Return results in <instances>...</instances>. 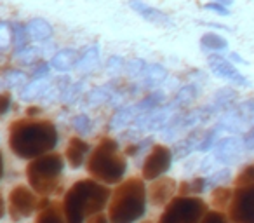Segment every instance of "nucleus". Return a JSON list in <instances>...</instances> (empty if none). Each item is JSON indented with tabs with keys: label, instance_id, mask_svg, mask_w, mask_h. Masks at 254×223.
Masks as SVG:
<instances>
[{
	"label": "nucleus",
	"instance_id": "obj_1",
	"mask_svg": "<svg viewBox=\"0 0 254 223\" xmlns=\"http://www.w3.org/2000/svg\"><path fill=\"white\" fill-rule=\"evenodd\" d=\"M60 143V133L53 121L25 117L11 122L7 133L9 150L21 160H32L54 152Z\"/></svg>",
	"mask_w": 254,
	"mask_h": 223
},
{
	"label": "nucleus",
	"instance_id": "obj_2",
	"mask_svg": "<svg viewBox=\"0 0 254 223\" xmlns=\"http://www.w3.org/2000/svg\"><path fill=\"white\" fill-rule=\"evenodd\" d=\"M110 190L108 185L96 181L94 178H80L66 192L61 201L66 223H85L91 216L105 211L108 206Z\"/></svg>",
	"mask_w": 254,
	"mask_h": 223
},
{
	"label": "nucleus",
	"instance_id": "obj_3",
	"mask_svg": "<svg viewBox=\"0 0 254 223\" xmlns=\"http://www.w3.org/2000/svg\"><path fill=\"white\" fill-rule=\"evenodd\" d=\"M146 204L148 195L145 180L139 176L124 178L110 195L106 215L110 223H138L146 215Z\"/></svg>",
	"mask_w": 254,
	"mask_h": 223
},
{
	"label": "nucleus",
	"instance_id": "obj_4",
	"mask_svg": "<svg viewBox=\"0 0 254 223\" xmlns=\"http://www.w3.org/2000/svg\"><path fill=\"white\" fill-rule=\"evenodd\" d=\"M89 176L103 185H117L126 178L127 157L120 150V145L115 138L105 136L98 142V145L91 150L89 159L85 162Z\"/></svg>",
	"mask_w": 254,
	"mask_h": 223
},
{
	"label": "nucleus",
	"instance_id": "obj_5",
	"mask_svg": "<svg viewBox=\"0 0 254 223\" xmlns=\"http://www.w3.org/2000/svg\"><path fill=\"white\" fill-rule=\"evenodd\" d=\"M64 157L58 152H49L26 164V181L28 187L40 197H53L61 187L64 171Z\"/></svg>",
	"mask_w": 254,
	"mask_h": 223
},
{
	"label": "nucleus",
	"instance_id": "obj_6",
	"mask_svg": "<svg viewBox=\"0 0 254 223\" xmlns=\"http://www.w3.org/2000/svg\"><path fill=\"white\" fill-rule=\"evenodd\" d=\"M207 211V202L198 195H174L164 206L157 223H200Z\"/></svg>",
	"mask_w": 254,
	"mask_h": 223
},
{
	"label": "nucleus",
	"instance_id": "obj_7",
	"mask_svg": "<svg viewBox=\"0 0 254 223\" xmlns=\"http://www.w3.org/2000/svg\"><path fill=\"white\" fill-rule=\"evenodd\" d=\"M40 195H37L28 185H16L7 197V215L12 223L26 220L37 213L40 206Z\"/></svg>",
	"mask_w": 254,
	"mask_h": 223
},
{
	"label": "nucleus",
	"instance_id": "obj_8",
	"mask_svg": "<svg viewBox=\"0 0 254 223\" xmlns=\"http://www.w3.org/2000/svg\"><path fill=\"white\" fill-rule=\"evenodd\" d=\"M173 159L174 153L169 147L162 145V143H153L148 149L145 160H143L141 178L145 181H153L157 178L164 176L173 166Z\"/></svg>",
	"mask_w": 254,
	"mask_h": 223
},
{
	"label": "nucleus",
	"instance_id": "obj_9",
	"mask_svg": "<svg viewBox=\"0 0 254 223\" xmlns=\"http://www.w3.org/2000/svg\"><path fill=\"white\" fill-rule=\"evenodd\" d=\"M226 216L230 223H254V183L233 188Z\"/></svg>",
	"mask_w": 254,
	"mask_h": 223
},
{
	"label": "nucleus",
	"instance_id": "obj_10",
	"mask_svg": "<svg viewBox=\"0 0 254 223\" xmlns=\"http://www.w3.org/2000/svg\"><path fill=\"white\" fill-rule=\"evenodd\" d=\"M207 65L211 68V72L216 77L223 78V80H228L230 84L239 85V87H249L251 82L249 78L244 74H240V70L221 53H209L207 56Z\"/></svg>",
	"mask_w": 254,
	"mask_h": 223
},
{
	"label": "nucleus",
	"instance_id": "obj_11",
	"mask_svg": "<svg viewBox=\"0 0 254 223\" xmlns=\"http://www.w3.org/2000/svg\"><path fill=\"white\" fill-rule=\"evenodd\" d=\"M242 150H244V142L239 140V136L235 135L219 136L216 145L212 147V157H214L219 166L228 167L240 159Z\"/></svg>",
	"mask_w": 254,
	"mask_h": 223
},
{
	"label": "nucleus",
	"instance_id": "obj_12",
	"mask_svg": "<svg viewBox=\"0 0 254 223\" xmlns=\"http://www.w3.org/2000/svg\"><path fill=\"white\" fill-rule=\"evenodd\" d=\"M148 202L155 208H164L174 195H178V181L169 176H160L146 187Z\"/></svg>",
	"mask_w": 254,
	"mask_h": 223
},
{
	"label": "nucleus",
	"instance_id": "obj_13",
	"mask_svg": "<svg viewBox=\"0 0 254 223\" xmlns=\"http://www.w3.org/2000/svg\"><path fill=\"white\" fill-rule=\"evenodd\" d=\"M89 153H91V147L80 136H71L68 140L66 150H64V160L66 164L71 167V169H80V167L85 166L89 159Z\"/></svg>",
	"mask_w": 254,
	"mask_h": 223
},
{
	"label": "nucleus",
	"instance_id": "obj_14",
	"mask_svg": "<svg viewBox=\"0 0 254 223\" xmlns=\"http://www.w3.org/2000/svg\"><path fill=\"white\" fill-rule=\"evenodd\" d=\"M33 223H66L63 204L60 201H51V197H42Z\"/></svg>",
	"mask_w": 254,
	"mask_h": 223
},
{
	"label": "nucleus",
	"instance_id": "obj_15",
	"mask_svg": "<svg viewBox=\"0 0 254 223\" xmlns=\"http://www.w3.org/2000/svg\"><path fill=\"white\" fill-rule=\"evenodd\" d=\"M129 7H131L136 14L141 16V18L145 19V21H148V23L160 25V26L171 25L169 14H166V12L160 11V9L153 7V5L146 4L145 0H129Z\"/></svg>",
	"mask_w": 254,
	"mask_h": 223
},
{
	"label": "nucleus",
	"instance_id": "obj_16",
	"mask_svg": "<svg viewBox=\"0 0 254 223\" xmlns=\"http://www.w3.org/2000/svg\"><path fill=\"white\" fill-rule=\"evenodd\" d=\"M77 61H78V53L75 49L66 47V49H61V51H58V53H54L49 65L53 70L60 72V74H66V72L73 70Z\"/></svg>",
	"mask_w": 254,
	"mask_h": 223
},
{
	"label": "nucleus",
	"instance_id": "obj_17",
	"mask_svg": "<svg viewBox=\"0 0 254 223\" xmlns=\"http://www.w3.org/2000/svg\"><path fill=\"white\" fill-rule=\"evenodd\" d=\"M26 30H28L30 40H35V42H47L54 37L53 25L44 18H32L26 23Z\"/></svg>",
	"mask_w": 254,
	"mask_h": 223
},
{
	"label": "nucleus",
	"instance_id": "obj_18",
	"mask_svg": "<svg viewBox=\"0 0 254 223\" xmlns=\"http://www.w3.org/2000/svg\"><path fill=\"white\" fill-rule=\"evenodd\" d=\"M139 115V110L136 105H126L120 106L113 114L112 121H110V131H119V129H124L127 126H132L134 119Z\"/></svg>",
	"mask_w": 254,
	"mask_h": 223
},
{
	"label": "nucleus",
	"instance_id": "obj_19",
	"mask_svg": "<svg viewBox=\"0 0 254 223\" xmlns=\"http://www.w3.org/2000/svg\"><path fill=\"white\" fill-rule=\"evenodd\" d=\"M99 65V46L92 44V46L85 47L82 53H78V61L75 65V70L80 74H91L98 68Z\"/></svg>",
	"mask_w": 254,
	"mask_h": 223
},
{
	"label": "nucleus",
	"instance_id": "obj_20",
	"mask_svg": "<svg viewBox=\"0 0 254 223\" xmlns=\"http://www.w3.org/2000/svg\"><path fill=\"white\" fill-rule=\"evenodd\" d=\"M204 133H205L204 129H195V131L190 133V135H188L185 140L178 142L176 147H174V150H173L174 157H176V159H183V157H187V155H190V153H193L195 150L198 149V145H200Z\"/></svg>",
	"mask_w": 254,
	"mask_h": 223
},
{
	"label": "nucleus",
	"instance_id": "obj_21",
	"mask_svg": "<svg viewBox=\"0 0 254 223\" xmlns=\"http://www.w3.org/2000/svg\"><path fill=\"white\" fill-rule=\"evenodd\" d=\"M166 78H167L166 67H162V65H159V63H148L139 80L143 82V85H145V87L155 89L157 85L162 84Z\"/></svg>",
	"mask_w": 254,
	"mask_h": 223
},
{
	"label": "nucleus",
	"instance_id": "obj_22",
	"mask_svg": "<svg viewBox=\"0 0 254 223\" xmlns=\"http://www.w3.org/2000/svg\"><path fill=\"white\" fill-rule=\"evenodd\" d=\"M47 87H49V82H47L46 78L26 82V84L23 85L21 92H19V98H21L23 101H35V99L42 98V94L46 92Z\"/></svg>",
	"mask_w": 254,
	"mask_h": 223
},
{
	"label": "nucleus",
	"instance_id": "obj_23",
	"mask_svg": "<svg viewBox=\"0 0 254 223\" xmlns=\"http://www.w3.org/2000/svg\"><path fill=\"white\" fill-rule=\"evenodd\" d=\"M233 195V188L225 187V185H219V187L212 188L211 194V208L216 209V211H223L225 213L230 206V201H232Z\"/></svg>",
	"mask_w": 254,
	"mask_h": 223
},
{
	"label": "nucleus",
	"instance_id": "obj_24",
	"mask_svg": "<svg viewBox=\"0 0 254 223\" xmlns=\"http://www.w3.org/2000/svg\"><path fill=\"white\" fill-rule=\"evenodd\" d=\"M11 35H12V47H14V53H19L25 47L30 46V35L28 30H26V23L14 21L11 23Z\"/></svg>",
	"mask_w": 254,
	"mask_h": 223
},
{
	"label": "nucleus",
	"instance_id": "obj_25",
	"mask_svg": "<svg viewBox=\"0 0 254 223\" xmlns=\"http://www.w3.org/2000/svg\"><path fill=\"white\" fill-rule=\"evenodd\" d=\"M200 47L209 53H223L228 49V40L214 32H207L200 37Z\"/></svg>",
	"mask_w": 254,
	"mask_h": 223
},
{
	"label": "nucleus",
	"instance_id": "obj_26",
	"mask_svg": "<svg viewBox=\"0 0 254 223\" xmlns=\"http://www.w3.org/2000/svg\"><path fill=\"white\" fill-rule=\"evenodd\" d=\"M197 96H198L197 85H195V84H187L176 92V96H174V99H173V105L176 106V108L183 110V108H187L188 105H191V103L197 99Z\"/></svg>",
	"mask_w": 254,
	"mask_h": 223
},
{
	"label": "nucleus",
	"instance_id": "obj_27",
	"mask_svg": "<svg viewBox=\"0 0 254 223\" xmlns=\"http://www.w3.org/2000/svg\"><path fill=\"white\" fill-rule=\"evenodd\" d=\"M205 190H207V185H205V178L202 176L185 180L178 185V195H200Z\"/></svg>",
	"mask_w": 254,
	"mask_h": 223
},
{
	"label": "nucleus",
	"instance_id": "obj_28",
	"mask_svg": "<svg viewBox=\"0 0 254 223\" xmlns=\"http://www.w3.org/2000/svg\"><path fill=\"white\" fill-rule=\"evenodd\" d=\"M115 92L110 91L108 85H101V87H94L91 91L85 92L84 96V103L89 106H98V105H103V103H108L112 99V96Z\"/></svg>",
	"mask_w": 254,
	"mask_h": 223
},
{
	"label": "nucleus",
	"instance_id": "obj_29",
	"mask_svg": "<svg viewBox=\"0 0 254 223\" xmlns=\"http://www.w3.org/2000/svg\"><path fill=\"white\" fill-rule=\"evenodd\" d=\"M164 103H166V94H164L162 91H152L148 96L141 98V101L136 103V106H138L139 114H145V112H153V110H157L159 106H162Z\"/></svg>",
	"mask_w": 254,
	"mask_h": 223
},
{
	"label": "nucleus",
	"instance_id": "obj_30",
	"mask_svg": "<svg viewBox=\"0 0 254 223\" xmlns=\"http://www.w3.org/2000/svg\"><path fill=\"white\" fill-rule=\"evenodd\" d=\"M230 178H232V169H230V167H221L219 171H214L212 174H209V178H205L207 190H209V188L219 187V185H225Z\"/></svg>",
	"mask_w": 254,
	"mask_h": 223
},
{
	"label": "nucleus",
	"instance_id": "obj_31",
	"mask_svg": "<svg viewBox=\"0 0 254 223\" xmlns=\"http://www.w3.org/2000/svg\"><path fill=\"white\" fill-rule=\"evenodd\" d=\"M146 65H148V63H146L145 60H141V58H131V60L126 61V67H124V70H126V74L129 75V77L141 78Z\"/></svg>",
	"mask_w": 254,
	"mask_h": 223
},
{
	"label": "nucleus",
	"instance_id": "obj_32",
	"mask_svg": "<svg viewBox=\"0 0 254 223\" xmlns=\"http://www.w3.org/2000/svg\"><path fill=\"white\" fill-rule=\"evenodd\" d=\"M71 128H73L80 136H87L92 133L94 126H92V121L87 117V115L80 114V115H77V117H73V121H71Z\"/></svg>",
	"mask_w": 254,
	"mask_h": 223
},
{
	"label": "nucleus",
	"instance_id": "obj_33",
	"mask_svg": "<svg viewBox=\"0 0 254 223\" xmlns=\"http://www.w3.org/2000/svg\"><path fill=\"white\" fill-rule=\"evenodd\" d=\"M5 85L9 87H19V85H25L30 80V74L23 70H11L5 74Z\"/></svg>",
	"mask_w": 254,
	"mask_h": 223
},
{
	"label": "nucleus",
	"instance_id": "obj_34",
	"mask_svg": "<svg viewBox=\"0 0 254 223\" xmlns=\"http://www.w3.org/2000/svg\"><path fill=\"white\" fill-rule=\"evenodd\" d=\"M251 183H254V164H249V166L244 167V169L237 174L235 181H233L235 187H244V185H251Z\"/></svg>",
	"mask_w": 254,
	"mask_h": 223
},
{
	"label": "nucleus",
	"instance_id": "obj_35",
	"mask_svg": "<svg viewBox=\"0 0 254 223\" xmlns=\"http://www.w3.org/2000/svg\"><path fill=\"white\" fill-rule=\"evenodd\" d=\"M9 46H12L11 23L0 21V51H4Z\"/></svg>",
	"mask_w": 254,
	"mask_h": 223
},
{
	"label": "nucleus",
	"instance_id": "obj_36",
	"mask_svg": "<svg viewBox=\"0 0 254 223\" xmlns=\"http://www.w3.org/2000/svg\"><path fill=\"white\" fill-rule=\"evenodd\" d=\"M200 223H230L226 213L216 211V209H209L204 215V218L200 220Z\"/></svg>",
	"mask_w": 254,
	"mask_h": 223
},
{
	"label": "nucleus",
	"instance_id": "obj_37",
	"mask_svg": "<svg viewBox=\"0 0 254 223\" xmlns=\"http://www.w3.org/2000/svg\"><path fill=\"white\" fill-rule=\"evenodd\" d=\"M39 51L35 49V47H25L23 51H19V53H14V56L18 58L21 63H25V65H33V61L39 58Z\"/></svg>",
	"mask_w": 254,
	"mask_h": 223
},
{
	"label": "nucleus",
	"instance_id": "obj_38",
	"mask_svg": "<svg viewBox=\"0 0 254 223\" xmlns=\"http://www.w3.org/2000/svg\"><path fill=\"white\" fill-rule=\"evenodd\" d=\"M51 74V65L46 63V61H40L39 65H35L32 70V74H30V77H32V80H40V78H47Z\"/></svg>",
	"mask_w": 254,
	"mask_h": 223
},
{
	"label": "nucleus",
	"instance_id": "obj_39",
	"mask_svg": "<svg viewBox=\"0 0 254 223\" xmlns=\"http://www.w3.org/2000/svg\"><path fill=\"white\" fill-rule=\"evenodd\" d=\"M12 105V94L9 91H0V119L7 115Z\"/></svg>",
	"mask_w": 254,
	"mask_h": 223
},
{
	"label": "nucleus",
	"instance_id": "obj_40",
	"mask_svg": "<svg viewBox=\"0 0 254 223\" xmlns=\"http://www.w3.org/2000/svg\"><path fill=\"white\" fill-rule=\"evenodd\" d=\"M124 67H126V60L122 56H117V54L110 56L108 61H106V70L108 72H120L124 70Z\"/></svg>",
	"mask_w": 254,
	"mask_h": 223
},
{
	"label": "nucleus",
	"instance_id": "obj_41",
	"mask_svg": "<svg viewBox=\"0 0 254 223\" xmlns=\"http://www.w3.org/2000/svg\"><path fill=\"white\" fill-rule=\"evenodd\" d=\"M204 9L205 11L214 12V14H218V16H230V7L221 5V4H216V2H209V0L204 4Z\"/></svg>",
	"mask_w": 254,
	"mask_h": 223
},
{
	"label": "nucleus",
	"instance_id": "obj_42",
	"mask_svg": "<svg viewBox=\"0 0 254 223\" xmlns=\"http://www.w3.org/2000/svg\"><path fill=\"white\" fill-rule=\"evenodd\" d=\"M216 166H219V164L216 162V159L212 157V153H209V155L200 162V173H211V171H214Z\"/></svg>",
	"mask_w": 254,
	"mask_h": 223
},
{
	"label": "nucleus",
	"instance_id": "obj_43",
	"mask_svg": "<svg viewBox=\"0 0 254 223\" xmlns=\"http://www.w3.org/2000/svg\"><path fill=\"white\" fill-rule=\"evenodd\" d=\"M242 142H244V149L251 150V152H253V150H254V126L249 129V133H247V135L244 136Z\"/></svg>",
	"mask_w": 254,
	"mask_h": 223
},
{
	"label": "nucleus",
	"instance_id": "obj_44",
	"mask_svg": "<svg viewBox=\"0 0 254 223\" xmlns=\"http://www.w3.org/2000/svg\"><path fill=\"white\" fill-rule=\"evenodd\" d=\"M85 223H110V220H108V215L101 211V213H98V215L91 216Z\"/></svg>",
	"mask_w": 254,
	"mask_h": 223
},
{
	"label": "nucleus",
	"instance_id": "obj_45",
	"mask_svg": "<svg viewBox=\"0 0 254 223\" xmlns=\"http://www.w3.org/2000/svg\"><path fill=\"white\" fill-rule=\"evenodd\" d=\"M228 60L232 61V63H239V65H247V61L244 60V58L240 56L239 53H230V54H228Z\"/></svg>",
	"mask_w": 254,
	"mask_h": 223
},
{
	"label": "nucleus",
	"instance_id": "obj_46",
	"mask_svg": "<svg viewBox=\"0 0 254 223\" xmlns=\"http://www.w3.org/2000/svg\"><path fill=\"white\" fill-rule=\"evenodd\" d=\"M5 213H7V204H5L4 197H2V194H0V222L4 220Z\"/></svg>",
	"mask_w": 254,
	"mask_h": 223
},
{
	"label": "nucleus",
	"instance_id": "obj_47",
	"mask_svg": "<svg viewBox=\"0 0 254 223\" xmlns=\"http://www.w3.org/2000/svg\"><path fill=\"white\" fill-rule=\"evenodd\" d=\"M209 2H216V4H221V5H226V7H232L235 0H209Z\"/></svg>",
	"mask_w": 254,
	"mask_h": 223
},
{
	"label": "nucleus",
	"instance_id": "obj_48",
	"mask_svg": "<svg viewBox=\"0 0 254 223\" xmlns=\"http://www.w3.org/2000/svg\"><path fill=\"white\" fill-rule=\"evenodd\" d=\"M4 169H5L4 155H2V152H0V181H2V178H4Z\"/></svg>",
	"mask_w": 254,
	"mask_h": 223
},
{
	"label": "nucleus",
	"instance_id": "obj_49",
	"mask_svg": "<svg viewBox=\"0 0 254 223\" xmlns=\"http://www.w3.org/2000/svg\"><path fill=\"white\" fill-rule=\"evenodd\" d=\"M202 25H207V26H214V28H218V30H230L228 26H225V25H219V23H202Z\"/></svg>",
	"mask_w": 254,
	"mask_h": 223
}]
</instances>
